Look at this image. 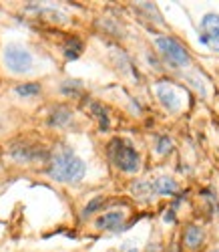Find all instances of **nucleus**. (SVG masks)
I'll return each instance as SVG.
<instances>
[{
    "mask_svg": "<svg viewBox=\"0 0 219 252\" xmlns=\"http://www.w3.org/2000/svg\"><path fill=\"white\" fill-rule=\"evenodd\" d=\"M84 174H86L84 161L71 148L58 150L49 165V176L60 184H79L84 178Z\"/></svg>",
    "mask_w": 219,
    "mask_h": 252,
    "instance_id": "f257e3e1",
    "label": "nucleus"
},
{
    "mask_svg": "<svg viewBox=\"0 0 219 252\" xmlns=\"http://www.w3.org/2000/svg\"><path fill=\"white\" fill-rule=\"evenodd\" d=\"M107 154H109V159H111V163L117 167V170H121L125 174L139 172V167H141V156L137 154V150L127 139H121V137L113 139L111 143H109Z\"/></svg>",
    "mask_w": 219,
    "mask_h": 252,
    "instance_id": "f03ea898",
    "label": "nucleus"
},
{
    "mask_svg": "<svg viewBox=\"0 0 219 252\" xmlns=\"http://www.w3.org/2000/svg\"><path fill=\"white\" fill-rule=\"evenodd\" d=\"M32 63H34V59H32L28 49H25L23 45H16V43L6 45V49H4V67L10 73H16V75L30 73Z\"/></svg>",
    "mask_w": 219,
    "mask_h": 252,
    "instance_id": "7ed1b4c3",
    "label": "nucleus"
},
{
    "mask_svg": "<svg viewBox=\"0 0 219 252\" xmlns=\"http://www.w3.org/2000/svg\"><path fill=\"white\" fill-rule=\"evenodd\" d=\"M157 49L163 55V59L167 63H171L173 67H185L191 63V57H189L187 49L179 43V40H175L173 36H159L157 38Z\"/></svg>",
    "mask_w": 219,
    "mask_h": 252,
    "instance_id": "20e7f679",
    "label": "nucleus"
},
{
    "mask_svg": "<svg viewBox=\"0 0 219 252\" xmlns=\"http://www.w3.org/2000/svg\"><path fill=\"white\" fill-rule=\"evenodd\" d=\"M201 40L213 51L219 53V14L215 12H207L201 18Z\"/></svg>",
    "mask_w": 219,
    "mask_h": 252,
    "instance_id": "39448f33",
    "label": "nucleus"
},
{
    "mask_svg": "<svg viewBox=\"0 0 219 252\" xmlns=\"http://www.w3.org/2000/svg\"><path fill=\"white\" fill-rule=\"evenodd\" d=\"M123 224H125V212H119V210L101 214L97 218V222H95V226L99 230H111V232H117V230H121Z\"/></svg>",
    "mask_w": 219,
    "mask_h": 252,
    "instance_id": "423d86ee",
    "label": "nucleus"
},
{
    "mask_svg": "<svg viewBox=\"0 0 219 252\" xmlns=\"http://www.w3.org/2000/svg\"><path fill=\"white\" fill-rule=\"evenodd\" d=\"M157 97H159V101L163 103V107H167L171 113L177 111L179 105H181V99H179L177 91H175L171 85H165V83L157 87Z\"/></svg>",
    "mask_w": 219,
    "mask_h": 252,
    "instance_id": "0eeeda50",
    "label": "nucleus"
},
{
    "mask_svg": "<svg viewBox=\"0 0 219 252\" xmlns=\"http://www.w3.org/2000/svg\"><path fill=\"white\" fill-rule=\"evenodd\" d=\"M151 190H153V196H173L177 194L179 188H177V182L171 178H159L151 182Z\"/></svg>",
    "mask_w": 219,
    "mask_h": 252,
    "instance_id": "6e6552de",
    "label": "nucleus"
},
{
    "mask_svg": "<svg viewBox=\"0 0 219 252\" xmlns=\"http://www.w3.org/2000/svg\"><path fill=\"white\" fill-rule=\"evenodd\" d=\"M10 154H12V158H14L16 161H20V163H28V161L38 159V158L42 156L36 148H30V145H25V143L16 145V148H14Z\"/></svg>",
    "mask_w": 219,
    "mask_h": 252,
    "instance_id": "1a4fd4ad",
    "label": "nucleus"
},
{
    "mask_svg": "<svg viewBox=\"0 0 219 252\" xmlns=\"http://www.w3.org/2000/svg\"><path fill=\"white\" fill-rule=\"evenodd\" d=\"M203 238H205V234H203V230H201V228L189 226V228H187V232H185L183 242H185V246H187L189 250H197V248L201 246Z\"/></svg>",
    "mask_w": 219,
    "mask_h": 252,
    "instance_id": "9d476101",
    "label": "nucleus"
},
{
    "mask_svg": "<svg viewBox=\"0 0 219 252\" xmlns=\"http://www.w3.org/2000/svg\"><path fill=\"white\" fill-rule=\"evenodd\" d=\"M81 53H82V40L77 36H71L67 43H64V57L77 59V57H81Z\"/></svg>",
    "mask_w": 219,
    "mask_h": 252,
    "instance_id": "9b49d317",
    "label": "nucleus"
},
{
    "mask_svg": "<svg viewBox=\"0 0 219 252\" xmlns=\"http://www.w3.org/2000/svg\"><path fill=\"white\" fill-rule=\"evenodd\" d=\"M71 111L67 109V107H56L55 109V113L51 115V119H49V123L51 125H56V127H60V125H67L69 121H71Z\"/></svg>",
    "mask_w": 219,
    "mask_h": 252,
    "instance_id": "f8f14e48",
    "label": "nucleus"
},
{
    "mask_svg": "<svg viewBox=\"0 0 219 252\" xmlns=\"http://www.w3.org/2000/svg\"><path fill=\"white\" fill-rule=\"evenodd\" d=\"M40 93V85L38 83H25V85H18L16 87V95L18 97H34Z\"/></svg>",
    "mask_w": 219,
    "mask_h": 252,
    "instance_id": "ddd939ff",
    "label": "nucleus"
},
{
    "mask_svg": "<svg viewBox=\"0 0 219 252\" xmlns=\"http://www.w3.org/2000/svg\"><path fill=\"white\" fill-rule=\"evenodd\" d=\"M103 204H105V198H95L91 204H86V208L82 210V216H91V214H95Z\"/></svg>",
    "mask_w": 219,
    "mask_h": 252,
    "instance_id": "4468645a",
    "label": "nucleus"
},
{
    "mask_svg": "<svg viewBox=\"0 0 219 252\" xmlns=\"http://www.w3.org/2000/svg\"><path fill=\"white\" fill-rule=\"evenodd\" d=\"M171 148H173V143L169 141V137H159V141H157V150H159V154H169Z\"/></svg>",
    "mask_w": 219,
    "mask_h": 252,
    "instance_id": "2eb2a0df",
    "label": "nucleus"
},
{
    "mask_svg": "<svg viewBox=\"0 0 219 252\" xmlns=\"http://www.w3.org/2000/svg\"><path fill=\"white\" fill-rule=\"evenodd\" d=\"M211 252H219V250H211Z\"/></svg>",
    "mask_w": 219,
    "mask_h": 252,
    "instance_id": "dca6fc26",
    "label": "nucleus"
},
{
    "mask_svg": "<svg viewBox=\"0 0 219 252\" xmlns=\"http://www.w3.org/2000/svg\"><path fill=\"white\" fill-rule=\"evenodd\" d=\"M171 252H173V250H171Z\"/></svg>",
    "mask_w": 219,
    "mask_h": 252,
    "instance_id": "f3484780",
    "label": "nucleus"
}]
</instances>
